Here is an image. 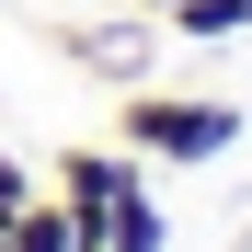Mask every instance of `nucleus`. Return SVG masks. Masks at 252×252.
<instances>
[{
	"mask_svg": "<svg viewBox=\"0 0 252 252\" xmlns=\"http://www.w3.org/2000/svg\"><path fill=\"white\" fill-rule=\"evenodd\" d=\"M115 138H126V160H218L229 138H241V103H206V92H126V115H115Z\"/></svg>",
	"mask_w": 252,
	"mask_h": 252,
	"instance_id": "obj_1",
	"label": "nucleus"
},
{
	"mask_svg": "<svg viewBox=\"0 0 252 252\" xmlns=\"http://www.w3.org/2000/svg\"><path fill=\"white\" fill-rule=\"evenodd\" d=\"M149 172L126 149H58V206H69V229H80V252H103V218H115V195H138Z\"/></svg>",
	"mask_w": 252,
	"mask_h": 252,
	"instance_id": "obj_2",
	"label": "nucleus"
},
{
	"mask_svg": "<svg viewBox=\"0 0 252 252\" xmlns=\"http://www.w3.org/2000/svg\"><path fill=\"white\" fill-rule=\"evenodd\" d=\"M12 252H80L69 206H58V195H23V206H12Z\"/></svg>",
	"mask_w": 252,
	"mask_h": 252,
	"instance_id": "obj_3",
	"label": "nucleus"
},
{
	"mask_svg": "<svg viewBox=\"0 0 252 252\" xmlns=\"http://www.w3.org/2000/svg\"><path fill=\"white\" fill-rule=\"evenodd\" d=\"M160 23H172L184 46H218V34H241V23H252V0H172Z\"/></svg>",
	"mask_w": 252,
	"mask_h": 252,
	"instance_id": "obj_4",
	"label": "nucleus"
},
{
	"mask_svg": "<svg viewBox=\"0 0 252 252\" xmlns=\"http://www.w3.org/2000/svg\"><path fill=\"white\" fill-rule=\"evenodd\" d=\"M172 229H160V206H149V184L138 195H115V218H103V252H160Z\"/></svg>",
	"mask_w": 252,
	"mask_h": 252,
	"instance_id": "obj_5",
	"label": "nucleus"
},
{
	"mask_svg": "<svg viewBox=\"0 0 252 252\" xmlns=\"http://www.w3.org/2000/svg\"><path fill=\"white\" fill-rule=\"evenodd\" d=\"M69 58H92V69H138V34H69Z\"/></svg>",
	"mask_w": 252,
	"mask_h": 252,
	"instance_id": "obj_6",
	"label": "nucleus"
},
{
	"mask_svg": "<svg viewBox=\"0 0 252 252\" xmlns=\"http://www.w3.org/2000/svg\"><path fill=\"white\" fill-rule=\"evenodd\" d=\"M23 195H34V172H23V160H12V149H0V218H12V206H23Z\"/></svg>",
	"mask_w": 252,
	"mask_h": 252,
	"instance_id": "obj_7",
	"label": "nucleus"
},
{
	"mask_svg": "<svg viewBox=\"0 0 252 252\" xmlns=\"http://www.w3.org/2000/svg\"><path fill=\"white\" fill-rule=\"evenodd\" d=\"M138 12H172V0H138Z\"/></svg>",
	"mask_w": 252,
	"mask_h": 252,
	"instance_id": "obj_8",
	"label": "nucleus"
},
{
	"mask_svg": "<svg viewBox=\"0 0 252 252\" xmlns=\"http://www.w3.org/2000/svg\"><path fill=\"white\" fill-rule=\"evenodd\" d=\"M0 252H12V218H0Z\"/></svg>",
	"mask_w": 252,
	"mask_h": 252,
	"instance_id": "obj_9",
	"label": "nucleus"
}]
</instances>
